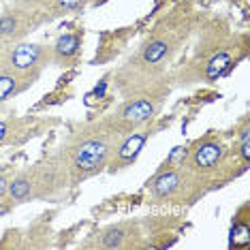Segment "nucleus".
Wrapping results in <instances>:
<instances>
[{
    "label": "nucleus",
    "mask_w": 250,
    "mask_h": 250,
    "mask_svg": "<svg viewBox=\"0 0 250 250\" xmlns=\"http://www.w3.org/2000/svg\"><path fill=\"white\" fill-rule=\"evenodd\" d=\"M120 137L122 135L113 128L109 116L73 130L58 152L71 184H82L105 171Z\"/></svg>",
    "instance_id": "nucleus-1"
},
{
    "label": "nucleus",
    "mask_w": 250,
    "mask_h": 250,
    "mask_svg": "<svg viewBox=\"0 0 250 250\" xmlns=\"http://www.w3.org/2000/svg\"><path fill=\"white\" fill-rule=\"evenodd\" d=\"M186 37V30L182 28H173V30H165V28H156L150 37L141 43L139 52L135 58H130L122 71L118 73V88L126 96L139 88H146L150 83L163 79L165 66L175 54L180 41Z\"/></svg>",
    "instance_id": "nucleus-2"
},
{
    "label": "nucleus",
    "mask_w": 250,
    "mask_h": 250,
    "mask_svg": "<svg viewBox=\"0 0 250 250\" xmlns=\"http://www.w3.org/2000/svg\"><path fill=\"white\" fill-rule=\"evenodd\" d=\"M167 94H169L167 79H158V82L150 83V86L126 94L120 107L109 116L113 128L120 135H126L130 130L147 126L158 116Z\"/></svg>",
    "instance_id": "nucleus-3"
},
{
    "label": "nucleus",
    "mask_w": 250,
    "mask_h": 250,
    "mask_svg": "<svg viewBox=\"0 0 250 250\" xmlns=\"http://www.w3.org/2000/svg\"><path fill=\"white\" fill-rule=\"evenodd\" d=\"M227 156H229V152H227L225 144L214 135H206L192 147H188L180 167L184 169L186 178L195 190V197L201 195L203 186L212 182L227 167Z\"/></svg>",
    "instance_id": "nucleus-4"
},
{
    "label": "nucleus",
    "mask_w": 250,
    "mask_h": 250,
    "mask_svg": "<svg viewBox=\"0 0 250 250\" xmlns=\"http://www.w3.org/2000/svg\"><path fill=\"white\" fill-rule=\"evenodd\" d=\"M47 64H52V54H49L47 45L41 43H11L0 56V71L4 73L41 77V73Z\"/></svg>",
    "instance_id": "nucleus-5"
},
{
    "label": "nucleus",
    "mask_w": 250,
    "mask_h": 250,
    "mask_svg": "<svg viewBox=\"0 0 250 250\" xmlns=\"http://www.w3.org/2000/svg\"><path fill=\"white\" fill-rule=\"evenodd\" d=\"M246 52V45H240L237 39L223 43L220 47H216L214 52H209L206 58L197 64H192L186 75L182 73V79H188L186 83H199V82H214V79L223 77L227 71L231 69L237 62V58H242Z\"/></svg>",
    "instance_id": "nucleus-6"
},
{
    "label": "nucleus",
    "mask_w": 250,
    "mask_h": 250,
    "mask_svg": "<svg viewBox=\"0 0 250 250\" xmlns=\"http://www.w3.org/2000/svg\"><path fill=\"white\" fill-rule=\"evenodd\" d=\"M147 192L156 203H184L195 199V190L180 165H165L163 171H158L147 182Z\"/></svg>",
    "instance_id": "nucleus-7"
},
{
    "label": "nucleus",
    "mask_w": 250,
    "mask_h": 250,
    "mask_svg": "<svg viewBox=\"0 0 250 250\" xmlns=\"http://www.w3.org/2000/svg\"><path fill=\"white\" fill-rule=\"evenodd\" d=\"M150 135H152L150 124H147V126H141L137 130H130V133H126V135H122V137L118 139V144H116V150H113V154L109 158L107 169H109V171H122V169L130 167V165L139 158L144 146L147 144V139H150Z\"/></svg>",
    "instance_id": "nucleus-8"
},
{
    "label": "nucleus",
    "mask_w": 250,
    "mask_h": 250,
    "mask_svg": "<svg viewBox=\"0 0 250 250\" xmlns=\"http://www.w3.org/2000/svg\"><path fill=\"white\" fill-rule=\"evenodd\" d=\"M141 233L137 223H118L101 229L94 235V242L86 244L90 248H103V250H126V248H139L144 244L139 242Z\"/></svg>",
    "instance_id": "nucleus-9"
},
{
    "label": "nucleus",
    "mask_w": 250,
    "mask_h": 250,
    "mask_svg": "<svg viewBox=\"0 0 250 250\" xmlns=\"http://www.w3.org/2000/svg\"><path fill=\"white\" fill-rule=\"evenodd\" d=\"M39 24L43 21L30 11H7L0 15V43H18Z\"/></svg>",
    "instance_id": "nucleus-10"
},
{
    "label": "nucleus",
    "mask_w": 250,
    "mask_h": 250,
    "mask_svg": "<svg viewBox=\"0 0 250 250\" xmlns=\"http://www.w3.org/2000/svg\"><path fill=\"white\" fill-rule=\"evenodd\" d=\"M88 0H30V13L37 15L41 21L58 18L64 13H73L86 7Z\"/></svg>",
    "instance_id": "nucleus-11"
},
{
    "label": "nucleus",
    "mask_w": 250,
    "mask_h": 250,
    "mask_svg": "<svg viewBox=\"0 0 250 250\" xmlns=\"http://www.w3.org/2000/svg\"><path fill=\"white\" fill-rule=\"evenodd\" d=\"M79 52H82V37L75 32H66L56 39V43L49 47L52 54V64L56 66H69L77 60Z\"/></svg>",
    "instance_id": "nucleus-12"
},
{
    "label": "nucleus",
    "mask_w": 250,
    "mask_h": 250,
    "mask_svg": "<svg viewBox=\"0 0 250 250\" xmlns=\"http://www.w3.org/2000/svg\"><path fill=\"white\" fill-rule=\"evenodd\" d=\"M4 197H9L13 203L35 201V184H32L30 169H24V171H18L11 175Z\"/></svg>",
    "instance_id": "nucleus-13"
},
{
    "label": "nucleus",
    "mask_w": 250,
    "mask_h": 250,
    "mask_svg": "<svg viewBox=\"0 0 250 250\" xmlns=\"http://www.w3.org/2000/svg\"><path fill=\"white\" fill-rule=\"evenodd\" d=\"M39 77L35 75H20V73H4L0 71V103L9 101L11 96H18L30 86H35Z\"/></svg>",
    "instance_id": "nucleus-14"
},
{
    "label": "nucleus",
    "mask_w": 250,
    "mask_h": 250,
    "mask_svg": "<svg viewBox=\"0 0 250 250\" xmlns=\"http://www.w3.org/2000/svg\"><path fill=\"white\" fill-rule=\"evenodd\" d=\"M235 156L242 158L244 167H248L250 165V126H248V120H244L240 137L235 139Z\"/></svg>",
    "instance_id": "nucleus-15"
},
{
    "label": "nucleus",
    "mask_w": 250,
    "mask_h": 250,
    "mask_svg": "<svg viewBox=\"0 0 250 250\" xmlns=\"http://www.w3.org/2000/svg\"><path fill=\"white\" fill-rule=\"evenodd\" d=\"M250 244V225L248 220L244 223H235L233 225V231H231V246H248Z\"/></svg>",
    "instance_id": "nucleus-16"
},
{
    "label": "nucleus",
    "mask_w": 250,
    "mask_h": 250,
    "mask_svg": "<svg viewBox=\"0 0 250 250\" xmlns=\"http://www.w3.org/2000/svg\"><path fill=\"white\" fill-rule=\"evenodd\" d=\"M13 124H11L9 120H4V118H0V146H4L7 141L13 137Z\"/></svg>",
    "instance_id": "nucleus-17"
},
{
    "label": "nucleus",
    "mask_w": 250,
    "mask_h": 250,
    "mask_svg": "<svg viewBox=\"0 0 250 250\" xmlns=\"http://www.w3.org/2000/svg\"><path fill=\"white\" fill-rule=\"evenodd\" d=\"M9 180H11V175H9L7 171H0V199H2V197H4V192H7Z\"/></svg>",
    "instance_id": "nucleus-18"
}]
</instances>
